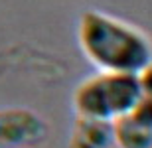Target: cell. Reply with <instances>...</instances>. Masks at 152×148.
<instances>
[{"instance_id":"5b68a950","label":"cell","mask_w":152,"mask_h":148,"mask_svg":"<svg viewBox=\"0 0 152 148\" xmlns=\"http://www.w3.org/2000/svg\"><path fill=\"white\" fill-rule=\"evenodd\" d=\"M115 146L118 148H152V131L140 125L132 114L113 122Z\"/></svg>"},{"instance_id":"277c9868","label":"cell","mask_w":152,"mask_h":148,"mask_svg":"<svg viewBox=\"0 0 152 148\" xmlns=\"http://www.w3.org/2000/svg\"><path fill=\"white\" fill-rule=\"evenodd\" d=\"M115 128L113 122L75 117L67 138V148H113Z\"/></svg>"},{"instance_id":"6da1fadb","label":"cell","mask_w":152,"mask_h":148,"mask_svg":"<svg viewBox=\"0 0 152 148\" xmlns=\"http://www.w3.org/2000/svg\"><path fill=\"white\" fill-rule=\"evenodd\" d=\"M77 42L83 55L103 73L140 75L152 63L150 38L101 10H85L79 16Z\"/></svg>"},{"instance_id":"3957f363","label":"cell","mask_w":152,"mask_h":148,"mask_svg":"<svg viewBox=\"0 0 152 148\" xmlns=\"http://www.w3.org/2000/svg\"><path fill=\"white\" fill-rule=\"evenodd\" d=\"M50 136V125L26 107L0 109V148H36Z\"/></svg>"},{"instance_id":"7a4b0ae2","label":"cell","mask_w":152,"mask_h":148,"mask_svg":"<svg viewBox=\"0 0 152 148\" xmlns=\"http://www.w3.org/2000/svg\"><path fill=\"white\" fill-rule=\"evenodd\" d=\"M140 101L138 75L99 73L83 79L73 91L75 117L115 122L130 114Z\"/></svg>"},{"instance_id":"8992f818","label":"cell","mask_w":152,"mask_h":148,"mask_svg":"<svg viewBox=\"0 0 152 148\" xmlns=\"http://www.w3.org/2000/svg\"><path fill=\"white\" fill-rule=\"evenodd\" d=\"M138 83H140V101L130 114L140 125L152 131V63L138 75Z\"/></svg>"}]
</instances>
